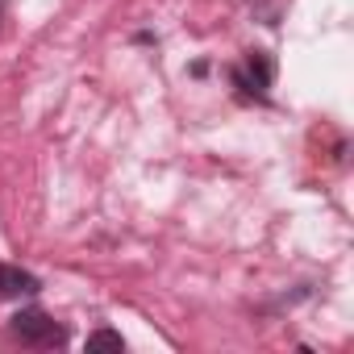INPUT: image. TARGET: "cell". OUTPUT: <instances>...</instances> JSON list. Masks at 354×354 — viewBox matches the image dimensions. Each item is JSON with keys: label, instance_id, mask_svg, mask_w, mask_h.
I'll use <instances>...</instances> for the list:
<instances>
[{"label": "cell", "instance_id": "3", "mask_svg": "<svg viewBox=\"0 0 354 354\" xmlns=\"http://www.w3.org/2000/svg\"><path fill=\"white\" fill-rule=\"evenodd\" d=\"M42 292V283L30 275V271H21V267H0V300H21V296H38Z\"/></svg>", "mask_w": 354, "mask_h": 354}, {"label": "cell", "instance_id": "4", "mask_svg": "<svg viewBox=\"0 0 354 354\" xmlns=\"http://www.w3.org/2000/svg\"><path fill=\"white\" fill-rule=\"evenodd\" d=\"M88 350H125V342H121V333H113V329H96V333L88 337Z\"/></svg>", "mask_w": 354, "mask_h": 354}, {"label": "cell", "instance_id": "2", "mask_svg": "<svg viewBox=\"0 0 354 354\" xmlns=\"http://www.w3.org/2000/svg\"><path fill=\"white\" fill-rule=\"evenodd\" d=\"M271 80H275V63H271V55H267V50H250V55H246V63H242V67H234V84H238L246 96H267Z\"/></svg>", "mask_w": 354, "mask_h": 354}, {"label": "cell", "instance_id": "1", "mask_svg": "<svg viewBox=\"0 0 354 354\" xmlns=\"http://www.w3.org/2000/svg\"><path fill=\"white\" fill-rule=\"evenodd\" d=\"M9 329H13V337H17L21 346H34V350H55V346L67 342V329L55 325V317L42 313V308H21Z\"/></svg>", "mask_w": 354, "mask_h": 354}]
</instances>
